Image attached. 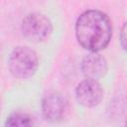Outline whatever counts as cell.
Wrapping results in <instances>:
<instances>
[{
    "instance_id": "5b68a950",
    "label": "cell",
    "mask_w": 127,
    "mask_h": 127,
    "mask_svg": "<svg viewBox=\"0 0 127 127\" xmlns=\"http://www.w3.org/2000/svg\"><path fill=\"white\" fill-rule=\"evenodd\" d=\"M67 100L59 92L47 94L42 101V110L44 117L50 122L61 121L67 112Z\"/></svg>"
},
{
    "instance_id": "277c9868",
    "label": "cell",
    "mask_w": 127,
    "mask_h": 127,
    "mask_svg": "<svg viewBox=\"0 0 127 127\" xmlns=\"http://www.w3.org/2000/svg\"><path fill=\"white\" fill-rule=\"evenodd\" d=\"M77 102L87 108L97 106L103 98V89L97 80L87 79L80 81L75 89Z\"/></svg>"
},
{
    "instance_id": "8992f818",
    "label": "cell",
    "mask_w": 127,
    "mask_h": 127,
    "mask_svg": "<svg viewBox=\"0 0 127 127\" xmlns=\"http://www.w3.org/2000/svg\"><path fill=\"white\" fill-rule=\"evenodd\" d=\"M108 66L105 58L97 53H90L82 59L81 70L85 78L98 80L107 72Z\"/></svg>"
},
{
    "instance_id": "6da1fadb",
    "label": "cell",
    "mask_w": 127,
    "mask_h": 127,
    "mask_svg": "<svg viewBox=\"0 0 127 127\" xmlns=\"http://www.w3.org/2000/svg\"><path fill=\"white\" fill-rule=\"evenodd\" d=\"M75 36L80 46L90 53L102 51L111 40V21L102 11L87 10L76 20Z\"/></svg>"
},
{
    "instance_id": "52a82bcc",
    "label": "cell",
    "mask_w": 127,
    "mask_h": 127,
    "mask_svg": "<svg viewBox=\"0 0 127 127\" xmlns=\"http://www.w3.org/2000/svg\"><path fill=\"white\" fill-rule=\"evenodd\" d=\"M33 117L30 114L14 112L7 117L4 127H33Z\"/></svg>"
},
{
    "instance_id": "ba28073f",
    "label": "cell",
    "mask_w": 127,
    "mask_h": 127,
    "mask_svg": "<svg viewBox=\"0 0 127 127\" xmlns=\"http://www.w3.org/2000/svg\"><path fill=\"white\" fill-rule=\"evenodd\" d=\"M125 33H126V25L124 24L123 27H122V31H121V46H122V48H123L124 50L126 49V44H125V42H126Z\"/></svg>"
},
{
    "instance_id": "9c48e42d",
    "label": "cell",
    "mask_w": 127,
    "mask_h": 127,
    "mask_svg": "<svg viewBox=\"0 0 127 127\" xmlns=\"http://www.w3.org/2000/svg\"><path fill=\"white\" fill-rule=\"evenodd\" d=\"M1 108H2V103H1V98H0V113H1Z\"/></svg>"
},
{
    "instance_id": "3957f363",
    "label": "cell",
    "mask_w": 127,
    "mask_h": 127,
    "mask_svg": "<svg viewBox=\"0 0 127 127\" xmlns=\"http://www.w3.org/2000/svg\"><path fill=\"white\" fill-rule=\"evenodd\" d=\"M21 30L24 37L33 43L44 42L53 32L52 22L41 13H30L22 21Z\"/></svg>"
},
{
    "instance_id": "7a4b0ae2",
    "label": "cell",
    "mask_w": 127,
    "mask_h": 127,
    "mask_svg": "<svg viewBox=\"0 0 127 127\" xmlns=\"http://www.w3.org/2000/svg\"><path fill=\"white\" fill-rule=\"evenodd\" d=\"M38 56L36 52L29 47H16L9 56V70L16 78L25 79L33 76L38 68Z\"/></svg>"
}]
</instances>
